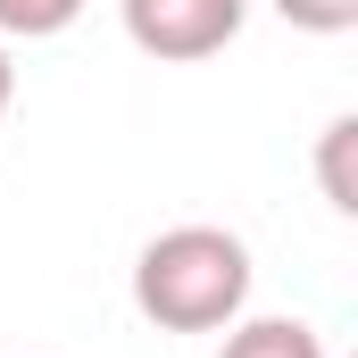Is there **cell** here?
<instances>
[{
    "instance_id": "6da1fadb",
    "label": "cell",
    "mask_w": 358,
    "mask_h": 358,
    "mask_svg": "<svg viewBox=\"0 0 358 358\" xmlns=\"http://www.w3.org/2000/svg\"><path fill=\"white\" fill-rule=\"evenodd\" d=\"M250 242L225 225H167L134 259V308L159 334H225L250 308Z\"/></svg>"
},
{
    "instance_id": "7a4b0ae2",
    "label": "cell",
    "mask_w": 358,
    "mask_h": 358,
    "mask_svg": "<svg viewBox=\"0 0 358 358\" xmlns=\"http://www.w3.org/2000/svg\"><path fill=\"white\" fill-rule=\"evenodd\" d=\"M117 17H125V34H134L142 59L192 67V59H217L242 34L250 0H117Z\"/></svg>"
},
{
    "instance_id": "3957f363",
    "label": "cell",
    "mask_w": 358,
    "mask_h": 358,
    "mask_svg": "<svg viewBox=\"0 0 358 358\" xmlns=\"http://www.w3.org/2000/svg\"><path fill=\"white\" fill-rule=\"evenodd\" d=\"M217 358H325V334L308 317H234Z\"/></svg>"
},
{
    "instance_id": "277c9868",
    "label": "cell",
    "mask_w": 358,
    "mask_h": 358,
    "mask_svg": "<svg viewBox=\"0 0 358 358\" xmlns=\"http://www.w3.org/2000/svg\"><path fill=\"white\" fill-rule=\"evenodd\" d=\"M358 117H334L317 134V183H325V208L334 217H358Z\"/></svg>"
},
{
    "instance_id": "5b68a950",
    "label": "cell",
    "mask_w": 358,
    "mask_h": 358,
    "mask_svg": "<svg viewBox=\"0 0 358 358\" xmlns=\"http://www.w3.org/2000/svg\"><path fill=\"white\" fill-rule=\"evenodd\" d=\"M84 17V0H0V42H50Z\"/></svg>"
},
{
    "instance_id": "8992f818",
    "label": "cell",
    "mask_w": 358,
    "mask_h": 358,
    "mask_svg": "<svg viewBox=\"0 0 358 358\" xmlns=\"http://www.w3.org/2000/svg\"><path fill=\"white\" fill-rule=\"evenodd\" d=\"M275 17L300 25V34H350V25H358V0H275Z\"/></svg>"
},
{
    "instance_id": "52a82bcc",
    "label": "cell",
    "mask_w": 358,
    "mask_h": 358,
    "mask_svg": "<svg viewBox=\"0 0 358 358\" xmlns=\"http://www.w3.org/2000/svg\"><path fill=\"white\" fill-rule=\"evenodd\" d=\"M17 108V59H8V42H0V117Z\"/></svg>"
}]
</instances>
